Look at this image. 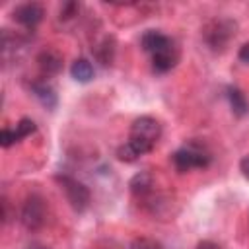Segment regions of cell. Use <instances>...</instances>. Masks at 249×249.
<instances>
[{
	"label": "cell",
	"instance_id": "cell-1",
	"mask_svg": "<svg viewBox=\"0 0 249 249\" xmlns=\"http://www.w3.org/2000/svg\"><path fill=\"white\" fill-rule=\"evenodd\" d=\"M161 138V124L150 115H142L132 121L128 140L117 148V158L124 163H132L138 158L150 154Z\"/></svg>",
	"mask_w": 249,
	"mask_h": 249
},
{
	"label": "cell",
	"instance_id": "cell-2",
	"mask_svg": "<svg viewBox=\"0 0 249 249\" xmlns=\"http://www.w3.org/2000/svg\"><path fill=\"white\" fill-rule=\"evenodd\" d=\"M140 47L150 54L152 70L156 74H167L179 62V47L175 39L160 29H148L140 37Z\"/></svg>",
	"mask_w": 249,
	"mask_h": 249
},
{
	"label": "cell",
	"instance_id": "cell-3",
	"mask_svg": "<svg viewBox=\"0 0 249 249\" xmlns=\"http://www.w3.org/2000/svg\"><path fill=\"white\" fill-rule=\"evenodd\" d=\"M171 163L179 173L191 169H206L212 163V152L204 142L193 138L171 154Z\"/></svg>",
	"mask_w": 249,
	"mask_h": 249
},
{
	"label": "cell",
	"instance_id": "cell-4",
	"mask_svg": "<svg viewBox=\"0 0 249 249\" xmlns=\"http://www.w3.org/2000/svg\"><path fill=\"white\" fill-rule=\"evenodd\" d=\"M233 35H235V21H231L228 18H214L202 29L204 43L214 53H222L230 45Z\"/></svg>",
	"mask_w": 249,
	"mask_h": 249
},
{
	"label": "cell",
	"instance_id": "cell-5",
	"mask_svg": "<svg viewBox=\"0 0 249 249\" xmlns=\"http://www.w3.org/2000/svg\"><path fill=\"white\" fill-rule=\"evenodd\" d=\"M56 183L60 185V189L64 191V196L68 200V204L76 210V212H86L89 208V202H91V193L89 189L78 181L76 177L68 175V173H58L56 177Z\"/></svg>",
	"mask_w": 249,
	"mask_h": 249
},
{
	"label": "cell",
	"instance_id": "cell-6",
	"mask_svg": "<svg viewBox=\"0 0 249 249\" xmlns=\"http://www.w3.org/2000/svg\"><path fill=\"white\" fill-rule=\"evenodd\" d=\"M19 220L31 231L45 226V222H47V202L39 193H31V195L25 196V200L21 204Z\"/></svg>",
	"mask_w": 249,
	"mask_h": 249
},
{
	"label": "cell",
	"instance_id": "cell-7",
	"mask_svg": "<svg viewBox=\"0 0 249 249\" xmlns=\"http://www.w3.org/2000/svg\"><path fill=\"white\" fill-rule=\"evenodd\" d=\"M12 18L25 29H35L43 18H45V8L39 4V2H23V4H18L14 10H12Z\"/></svg>",
	"mask_w": 249,
	"mask_h": 249
},
{
	"label": "cell",
	"instance_id": "cell-8",
	"mask_svg": "<svg viewBox=\"0 0 249 249\" xmlns=\"http://www.w3.org/2000/svg\"><path fill=\"white\" fill-rule=\"evenodd\" d=\"M35 130H37L35 121L23 117V119H19V121L16 123V126H6V128H2V132H0V146H2V148H10V146L21 142L23 138L31 136Z\"/></svg>",
	"mask_w": 249,
	"mask_h": 249
},
{
	"label": "cell",
	"instance_id": "cell-9",
	"mask_svg": "<svg viewBox=\"0 0 249 249\" xmlns=\"http://www.w3.org/2000/svg\"><path fill=\"white\" fill-rule=\"evenodd\" d=\"M37 66H39V72H41V78H51V76H56L64 62H62V54L54 49H43L39 54H37Z\"/></svg>",
	"mask_w": 249,
	"mask_h": 249
},
{
	"label": "cell",
	"instance_id": "cell-10",
	"mask_svg": "<svg viewBox=\"0 0 249 249\" xmlns=\"http://www.w3.org/2000/svg\"><path fill=\"white\" fill-rule=\"evenodd\" d=\"M29 91L37 97V101L47 107V109H54L56 103H58V97H56V91L54 88L45 80V78H35L29 82Z\"/></svg>",
	"mask_w": 249,
	"mask_h": 249
},
{
	"label": "cell",
	"instance_id": "cell-11",
	"mask_svg": "<svg viewBox=\"0 0 249 249\" xmlns=\"http://www.w3.org/2000/svg\"><path fill=\"white\" fill-rule=\"evenodd\" d=\"M130 193L142 200L144 204H148V200L154 196V177L150 171H140L130 179Z\"/></svg>",
	"mask_w": 249,
	"mask_h": 249
},
{
	"label": "cell",
	"instance_id": "cell-12",
	"mask_svg": "<svg viewBox=\"0 0 249 249\" xmlns=\"http://www.w3.org/2000/svg\"><path fill=\"white\" fill-rule=\"evenodd\" d=\"M224 95H226V99H228L230 109L233 111V115L245 117V115L249 113V103H247V99H245V93H243L239 88H235V86H226Z\"/></svg>",
	"mask_w": 249,
	"mask_h": 249
},
{
	"label": "cell",
	"instance_id": "cell-13",
	"mask_svg": "<svg viewBox=\"0 0 249 249\" xmlns=\"http://www.w3.org/2000/svg\"><path fill=\"white\" fill-rule=\"evenodd\" d=\"M70 74H72V78H74L76 82H80V84H88V82L93 80L95 70H93V64H91L88 58L80 56V58H76V60L72 62V66H70Z\"/></svg>",
	"mask_w": 249,
	"mask_h": 249
},
{
	"label": "cell",
	"instance_id": "cell-14",
	"mask_svg": "<svg viewBox=\"0 0 249 249\" xmlns=\"http://www.w3.org/2000/svg\"><path fill=\"white\" fill-rule=\"evenodd\" d=\"M93 54H95V58H97L103 66L111 64V60H113V56H115V39H113V37H103V39L93 47Z\"/></svg>",
	"mask_w": 249,
	"mask_h": 249
},
{
	"label": "cell",
	"instance_id": "cell-15",
	"mask_svg": "<svg viewBox=\"0 0 249 249\" xmlns=\"http://www.w3.org/2000/svg\"><path fill=\"white\" fill-rule=\"evenodd\" d=\"M128 249H163L160 241L152 239V237H134L130 241V247Z\"/></svg>",
	"mask_w": 249,
	"mask_h": 249
},
{
	"label": "cell",
	"instance_id": "cell-16",
	"mask_svg": "<svg viewBox=\"0 0 249 249\" xmlns=\"http://www.w3.org/2000/svg\"><path fill=\"white\" fill-rule=\"evenodd\" d=\"M239 171H241V175L249 181V154L239 160Z\"/></svg>",
	"mask_w": 249,
	"mask_h": 249
},
{
	"label": "cell",
	"instance_id": "cell-17",
	"mask_svg": "<svg viewBox=\"0 0 249 249\" xmlns=\"http://www.w3.org/2000/svg\"><path fill=\"white\" fill-rule=\"evenodd\" d=\"M195 249H222V247H220L216 241H212V239H202V241L196 243Z\"/></svg>",
	"mask_w": 249,
	"mask_h": 249
},
{
	"label": "cell",
	"instance_id": "cell-18",
	"mask_svg": "<svg viewBox=\"0 0 249 249\" xmlns=\"http://www.w3.org/2000/svg\"><path fill=\"white\" fill-rule=\"evenodd\" d=\"M237 56H239V60H241V62H247V64H249V43H245V45L239 49Z\"/></svg>",
	"mask_w": 249,
	"mask_h": 249
},
{
	"label": "cell",
	"instance_id": "cell-19",
	"mask_svg": "<svg viewBox=\"0 0 249 249\" xmlns=\"http://www.w3.org/2000/svg\"><path fill=\"white\" fill-rule=\"evenodd\" d=\"M33 249H43V247H33Z\"/></svg>",
	"mask_w": 249,
	"mask_h": 249
}]
</instances>
